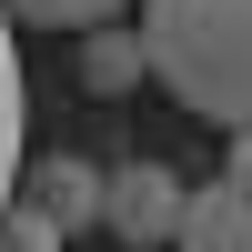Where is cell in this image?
<instances>
[{
  "instance_id": "obj_1",
  "label": "cell",
  "mask_w": 252,
  "mask_h": 252,
  "mask_svg": "<svg viewBox=\"0 0 252 252\" xmlns=\"http://www.w3.org/2000/svg\"><path fill=\"white\" fill-rule=\"evenodd\" d=\"M152 81L212 131H252V0H141Z\"/></svg>"
},
{
  "instance_id": "obj_2",
  "label": "cell",
  "mask_w": 252,
  "mask_h": 252,
  "mask_svg": "<svg viewBox=\"0 0 252 252\" xmlns=\"http://www.w3.org/2000/svg\"><path fill=\"white\" fill-rule=\"evenodd\" d=\"M182 202H192V182L172 161H111L101 172V232H121L131 252H172Z\"/></svg>"
},
{
  "instance_id": "obj_3",
  "label": "cell",
  "mask_w": 252,
  "mask_h": 252,
  "mask_svg": "<svg viewBox=\"0 0 252 252\" xmlns=\"http://www.w3.org/2000/svg\"><path fill=\"white\" fill-rule=\"evenodd\" d=\"M10 202H31L40 222H61V232H91L101 222V172L91 161H20V182H10Z\"/></svg>"
},
{
  "instance_id": "obj_4",
  "label": "cell",
  "mask_w": 252,
  "mask_h": 252,
  "mask_svg": "<svg viewBox=\"0 0 252 252\" xmlns=\"http://www.w3.org/2000/svg\"><path fill=\"white\" fill-rule=\"evenodd\" d=\"M172 252H252V192H232V182H202V192L182 202Z\"/></svg>"
},
{
  "instance_id": "obj_5",
  "label": "cell",
  "mask_w": 252,
  "mask_h": 252,
  "mask_svg": "<svg viewBox=\"0 0 252 252\" xmlns=\"http://www.w3.org/2000/svg\"><path fill=\"white\" fill-rule=\"evenodd\" d=\"M152 81V51H141V31H121V20H91V40H81V91L121 101Z\"/></svg>"
},
{
  "instance_id": "obj_6",
  "label": "cell",
  "mask_w": 252,
  "mask_h": 252,
  "mask_svg": "<svg viewBox=\"0 0 252 252\" xmlns=\"http://www.w3.org/2000/svg\"><path fill=\"white\" fill-rule=\"evenodd\" d=\"M31 161V81H20V40H10V10H0V212H10V182Z\"/></svg>"
},
{
  "instance_id": "obj_7",
  "label": "cell",
  "mask_w": 252,
  "mask_h": 252,
  "mask_svg": "<svg viewBox=\"0 0 252 252\" xmlns=\"http://www.w3.org/2000/svg\"><path fill=\"white\" fill-rule=\"evenodd\" d=\"M10 31H91V20H121L131 0H0Z\"/></svg>"
},
{
  "instance_id": "obj_8",
  "label": "cell",
  "mask_w": 252,
  "mask_h": 252,
  "mask_svg": "<svg viewBox=\"0 0 252 252\" xmlns=\"http://www.w3.org/2000/svg\"><path fill=\"white\" fill-rule=\"evenodd\" d=\"M71 232H61V222H40L31 202H10V212H0V252H61Z\"/></svg>"
},
{
  "instance_id": "obj_9",
  "label": "cell",
  "mask_w": 252,
  "mask_h": 252,
  "mask_svg": "<svg viewBox=\"0 0 252 252\" xmlns=\"http://www.w3.org/2000/svg\"><path fill=\"white\" fill-rule=\"evenodd\" d=\"M222 182L252 192V131H222Z\"/></svg>"
}]
</instances>
